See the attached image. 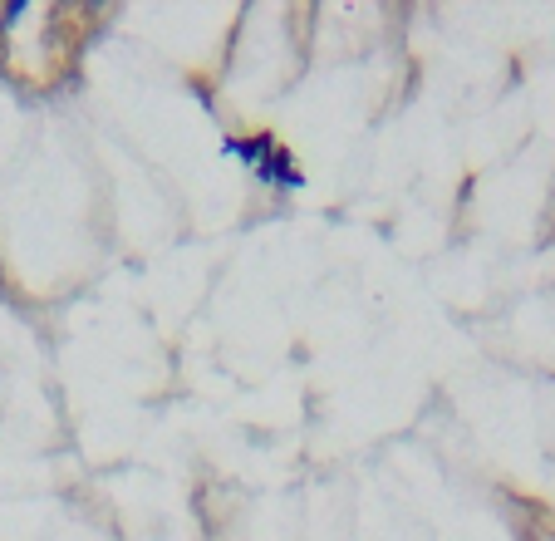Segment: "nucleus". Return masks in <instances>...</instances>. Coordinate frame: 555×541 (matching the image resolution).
Returning a JSON list of instances; mask_svg holds the SVG:
<instances>
[{
	"instance_id": "nucleus-1",
	"label": "nucleus",
	"mask_w": 555,
	"mask_h": 541,
	"mask_svg": "<svg viewBox=\"0 0 555 541\" xmlns=\"http://www.w3.org/2000/svg\"><path fill=\"white\" fill-rule=\"evenodd\" d=\"M222 153H226V158H231V153H241V163L261 168V163H266V158H271L276 148H271V138L261 133V138H246V143H231V138H226V143H222Z\"/></svg>"
},
{
	"instance_id": "nucleus-2",
	"label": "nucleus",
	"mask_w": 555,
	"mask_h": 541,
	"mask_svg": "<svg viewBox=\"0 0 555 541\" xmlns=\"http://www.w3.org/2000/svg\"><path fill=\"white\" fill-rule=\"evenodd\" d=\"M20 15H25V0H10V5L0 10V30H10V25H15Z\"/></svg>"
}]
</instances>
